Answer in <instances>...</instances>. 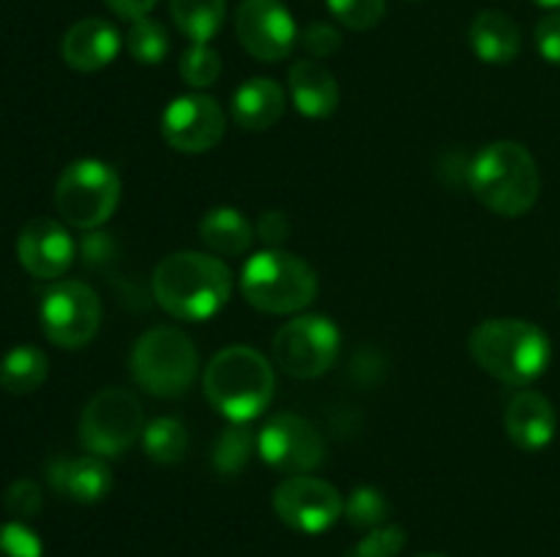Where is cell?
Returning <instances> with one entry per match:
<instances>
[{"mask_svg": "<svg viewBox=\"0 0 560 557\" xmlns=\"http://www.w3.org/2000/svg\"><path fill=\"white\" fill-rule=\"evenodd\" d=\"M228 0H170L175 27L191 44H208L224 25Z\"/></svg>", "mask_w": 560, "mask_h": 557, "instance_id": "24", "label": "cell"}, {"mask_svg": "<svg viewBox=\"0 0 560 557\" xmlns=\"http://www.w3.org/2000/svg\"><path fill=\"white\" fill-rule=\"evenodd\" d=\"M180 76L189 87H211L222 74V58L217 49L208 44H191L184 55H180Z\"/></svg>", "mask_w": 560, "mask_h": 557, "instance_id": "29", "label": "cell"}, {"mask_svg": "<svg viewBox=\"0 0 560 557\" xmlns=\"http://www.w3.org/2000/svg\"><path fill=\"white\" fill-rule=\"evenodd\" d=\"M5 508H9V513L16 522H25V519L36 517V513L42 511V489H38L36 481H14V484L5 489Z\"/></svg>", "mask_w": 560, "mask_h": 557, "instance_id": "33", "label": "cell"}, {"mask_svg": "<svg viewBox=\"0 0 560 557\" xmlns=\"http://www.w3.org/2000/svg\"><path fill=\"white\" fill-rule=\"evenodd\" d=\"M290 96L304 118H331L339 107L337 76L317 60H295L288 74Z\"/></svg>", "mask_w": 560, "mask_h": 557, "instance_id": "19", "label": "cell"}, {"mask_svg": "<svg viewBox=\"0 0 560 557\" xmlns=\"http://www.w3.org/2000/svg\"><path fill=\"white\" fill-rule=\"evenodd\" d=\"M534 3L541 9H560V0H534Z\"/></svg>", "mask_w": 560, "mask_h": 557, "instance_id": "38", "label": "cell"}, {"mask_svg": "<svg viewBox=\"0 0 560 557\" xmlns=\"http://www.w3.org/2000/svg\"><path fill=\"white\" fill-rule=\"evenodd\" d=\"M120 202V178L98 158H80L55 183V211L77 229H96L109 222Z\"/></svg>", "mask_w": 560, "mask_h": 557, "instance_id": "7", "label": "cell"}, {"mask_svg": "<svg viewBox=\"0 0 560 557\" xmlns=\"http://www.w3.org/2000/svg\"><path fill=\"white\" fill-rule=\"evenodd\" d=\"M339 25L350 31H372L386 16V0H326Z\"/></svg>", "mask_w": 560, "mask_h": 557, "instance_id": "30", "label": "cell"}, {"mask_svg": "<svg viewBox=\"0 0 560 557\" xmlns=\"http://www.w3.org/2000/svg\"><path fill=\"white\" fill-rule=\"evenodd\" d=\"M408 544V535L399 524H381L372 528L345 557H397Z\"/></svg>", "mask_w": 560, "mask_h": 557, "instance_id": "31", "label": "cell"}, {"mask_svg": "<svg viewBox=\"0 0 560 557\" xmlns=\"http://www.w3.org/2000/svg\"><path fill=\"white\" fill-rule=\"evenodd\" d=\"M388 513H392V506H388L386 495L375 486H359V489L350 491V497L345 500V513L342 517L348 519L353 528H381L386 524Z\"/></svg>", "mask_w": 560, "mask_h": 557, "instance_id": "28", "label": "cell"}, {"mask_svg": "<svg viewBox=\"0 0 560 557\" xmlns=\"http://www.w3.org/2000/svg\"><path fill=\"white\" fill-rule=\"evenodd\" d=\"M241 293L246 304L266 315H293L317 298V273L290 251L266 249L246 260Z\"/></svg>", "mask_w": 560, "mask_h": 557, "instance_id": "5", "label": "cell"}, {"mask_svg": "<svg viewBox=\"0 0 560 557\" xmlns=\"http://www.w3.org/2000/svg\"><path fill=\"white\" fill-rule=\"evenodd\" d=\"M277 388V375L266 355L233 344L217 353L202 377V391L213 410L235 424H249L268 410Z\"/></svg>", "mask_w": 560, "mask_h": 557, "instance_id": "4", "label": "cell"}, {"mask_svg": "<svg viewBox=\"0 0 560 557\" xmlns=\"http://www.w3.org/2000/svg\"><path fill=\"white\" fill-rule=\"evenodd\" d=\"M120 52V33L115 25L98 16H88V20L74 22L66 31L63 42H60V55H63L66 66L82 74L104 69L113 63Z\"/></svg>", "mask_w": 560, "mask_h": 557, "instance_id": "18", "label": "cell"}, {"mask_svg": "<svg viewBox=\"0 0 560 557\" xmlns=\"http://www.w3.org/2000/svg\"><path fill=\"white\" fill-rule=\"evenodd\" d=\"M257 451L268 467L288 475H306L326 462L323 435L310 420L293 413H279L262 424Z\"/></svg>", "mask_w": 560, "mask_h": 557, "instance_id": "11", "label": "cell"}, {"mask_svg": "<svg viewBox=\"0 0 560 557\" xmlns=\"http://www.w3.org/2000/svg\"><path fill=\"white\" fill-rule=\"evenodd\" d=\"M200 240L222 257H241L255 244V227L235 208H211L200 222Z\"/></svg>", "mask_w": 560, "mask_h": 557, "instance_id": "22", "label": "cell"}, {"mask_svg": "<svg viewBox=\"0 0 560 557\" xmlns=\"http://www.w3.org/2000/svg\"><path fill=\"white\" fill-rule=\"evenodd\" d=\"M476 364L506 386L525 388L539 380L552 358L550 336L528 320H485L470 333Z\"/></svg>", "mask_w": 560, "mask_h": 557, "instance_id": "3", "label": "cell"}, {"mask_svg": "<svg viewBox=\"0 0 560 557\" xmlns=\"http://www.w3.org/2000/svg\"><path fill=\"white\" fill-rule=\"evenodd\" d=\"M342 336L334 320L320 315L293 317L277 331L271 344L273 364L290 377L315 380L326 375L339 358Z\"/></svg>", "mask_w": 560, "mask_h": 557, "instance_id": "9", "label": "cell"}, {"mask_svg": "<svg viewBox=\"0 0 560 557\" xmlns=\"http://www.w3.org/2000/svg\"><path fill=\"white\" fill-rule=\"evenodd\" d=\"M131 375L137 386L159 399H175L197 377V349L175 325H156L137 339L131 349Z\"/></svg>", "mask_w": 560, "mask_h": 557, "instance_id": "6", "label": "cell"}, {"mask_svg": "<svg viewBox=\"0 0 560 557\" xmlns=\"http://www.w3.org/2000/svg\"><path fill=\"white\" fill-rule=\"evenodd\" d=\"M470 49L479 60L490 66H506L523 49V33H520L517 22L509 14L495 9H487L470 22Z\"/></svg>", "mask_w": 560, "mask_h": 557, "instance_id": "20", "label": "cell"}, {"mask_svg": "<svg viewBox=\"0 0 560 557\" xmlns=\"http://www.w3.org/2000/svg\"><path fill=\"white\" fill-rule=\"evenodd\" d=\"M416 557H446V555H435V552H430V555H416Z\"/></svg>", "mask_w": 560, "mask_h": 557, "instance_id": "39", "label": "cell"}, {"mask_svg": "<svg viewBox=\"0 0 560 557\" xmlns=\"http://www.w3.org/2000/svg\"><path fill=\"white\" fill-rule=\"evenodd\" d=\"M233 118L246 131H266L284 115V91L271 76H252L233 93Z\"/></svg>", "mask_w": 560, "mask_h": 557, "instance_id": "21", "label": "cell"}, {"mask_svg": "<svg viewBox=\"0 0 560 557\" xmlns=\"http://www.w3.org/2000/svg\"><path fill=\"white\" fill-rule=\"evenodd\" d=\"M145 415L140 399L126 388H104L80 415V442L88 453L118 459L142 437Z\"/></svg>", "mask_w": 560, "mask_h": 557, "instance_id": "8", "label": "cell"}, {"mask_svg": "<svg viewBox=\"0 0 560 557\" xmlns=\"http://www.w3.org/2000/svg\"><path fill=\"white\" fill-rule=\"evenodd\" d=\"M126 47L129 55L142 66H159L170 52V33L153 16H140L129 25L126 33Z\"/></svg>", "mask_w": 560, "mask_h": 557, "instance_id": "27", "label": "cell"}, {"mask_svg": "<svg viewBox=\"0 0 560 557\" xmlns=\"http://www.w3.org/2000/svg\"><path fill=\"white\" fill-rule=\"evenodd\" d=\"M47 481L60 497L82 506L102 502L113 489V473L102 457H55L47 464Z\"/></svg>", "mask_w": 560, "mask_h": 557, "instance_id": "16", "label": "cell"}, {"mask_svg": "<svg viewBox=\"0 0 560 557\" xmlns=\"http://www.w3.org/2000/svg\"><path fill=\"white\" fill-rule=\"evenodd\" d=\"M299 38L312 58H331L342 47V33L334 25H328V22H312V25L304 27Z\"/></svg>", "mask_w": 560, "mask_h": 557, "instance_id": "34", "label": "cell"}, {"mask_svg": "<svg viewBox=\"0 0 560 557\" xmlns=\"http://www.w3.org/2000/svg\"><path fill=\"white\" fill-rule=\"evenodd\" d=\"M233 284V271L219 257L175 251L153 271V298L175 320L202 322L228 306Z\"/></svg>", "mask_w": 560, "mask_h": 557, "instance_id": "1", "label": "cell"}, {"mask_svg": "<svg viewBox=\"0 0 560 557\" xmlns=\"http://www.w3.org/2000/svg\"><path fill=\"white\" fill-rule=\"evenodd\" d=\"M255 446V429L249 424H235V420H230V426H224L222 435L213 442V467L224 475L238 473V470L246 467Z\"/></svg>", "mask_w": 560, "mask_h": 557, "instance_id": "26", "label": "cell"}, {"mask_svg": "<svg viewBox=\"0 0 560 557\" xmlns=\"http://www.w3.org/2000/svg\"><path fill=\"white\" fill-rule=\"evenodd\" d=\"M468 183L487 211L503 218H517L539 200L541 175L528 147L501 140L476 153L468 169Z\"/></svg>", "mask_w": 560, "mask_h": 557, "instance_id": "2", "label": "cell"}, {"mask_svg": "<svg viewBox=\"0 0 560 557\" xmlns=\"http://www.w3.org/2000/svg\"><path fill=\"white\" fill-rule=\"evenodd\" d=\"M257 235L268 249H279L290 238V218L282 211H266L257 222Z\"/></svg>", "mask_w": 560, "mask_h": 557, "instance_id": "36", "label": "cell"}, {"mask_svg": "<svg viewBox=\"0 0 560 557\" xmlns=\"http://www.w3.org/2000/svg\"><path fill=\"white\" fill-rule=\"evenodd\" d=\"M74 254L77 246L69 229L55 218H31L16 238L20 265L33 278H47V282L60 278L74 262Z\"/></svg>", "mask_w": 560, "mask_h": 557, "instance_id": "15", "label": "cell"}, {"mask_svg": "<svg viewBox=\"0 0 560 557\" xmlns=\"http://www.w3.org/2000/svg\"><path fill=\"white\" fill-rule=\"evenodd\" d=\"M503 424H506V435L520 451H541L552 442L558 429V415L552 407L550 399L539 391H517L509 402L506 415H503Z\"/></svg>", "mask_w": 560, "mask_h": 557, "instance_id": "17", "label": "cell"}, {"mask_svg": "<svg viewBox=\"0 0 560 557\" xmlns=\"http://www.w3.org/2000/svg\"><path fill=\"white\" fill-rule=\"evenodd\" d=\"M104 3H107L120 20L135 22L140 20V16L151 14V9L159 3V0H104Z\"/></svg>", "mask_w": 560, "mask_h": 557, "instance_id": "37", "label": "cell"}, {"mask_svg": "<svg viewBox=\"0 0 560 557\" xmlns=\"http://www.w3.org/2000/svg\"><path fill=\"white\" fill-rule=\"evenodd\" d=\"M228 129V115L217 98L189 93L167 104L162 115V134L180 153H206L219 145Z\"/></svg>", "mask_w": 560, "mask_h": 557, "instance_id": "14", "label": "cell"}, {"mask_svg": "<svg viewBox=\"0 0 560 557\" xmlns=\"http://www.w3.org/2000/svg\"><path fill=\"white\" fill-rule=\"evenodd\" d=\"M235 36L252 58L277 63L293 52L299 27L282 0H241L235 11Z\"/></svg>", "mask_w": 560, "mask_h": 557, "instance_id": "13", "label": "cell"}, {"mask_svg": "<svg viewBox=\"0 0 560 557\" xmlns=\"http://www.w3.org/2000/svg\"><path fill=\"white\" fill-rule=\"evenodd\" d=\"M38 317H42L44 336L55 347L80 349L91 344V339L98 333L102 300L85 282L66 278V282H55L44 293Z\"/></svg>", "mask_w": 560, "mask_h": 557, "instance_id": "10", "label": "cell"}, {"mask_svg": "<svg viewBox=\"0 0 560 557\" xmlns=\"http://www.w3.org/2000/svg\"><path fill=\"white\" fill-rule=\"evenodd\" d=\"M410 3H421V0H410Z\"/></svg>", "mask_w": 560, "mask_h": 557, "instance_id": "40", "label": "cell"}, {"mask_svg": "<svg viewBox=\"0 0 560 557\" xmlns=\"http://www.w3.org/2000/svg\"><path fill=\"white\" fill-rule=\"evenodd\" d=\"M142 448H145V453L153 462L178 464L186 457V448H189L186 426L178 418H167V415L153 418L142 429Z\"/></svg>", "mask_w": 560, "mask_h": 557, "instance_id": "25", "label": "cell"}, {"mask_svg": "<svg viewBox=\"0 0 560 557\" xmlns=\"http://www.w3.org/2000/svg\"><path fill=\"white\" fill-rule=\"evenodd\" d=\"M49 375V360L33 344H16L0 360V386L14 396L38 391Z\"/></svg>", "mask_w": 560, "mask_h": 557, "instance_id": "23", "label": "cell"}, {"mask_svg": "<svg viewBox=\"0 0 560 557\" xmlns=\"http://www.w3.org/2000/svg\"><path fill=\"white\" fill-rule=\"evenodd\" d=\"M534 38L541 58H545L547 63L560 66V11L545 14L539 22H536Z\"/></svg>", "mask_w": 560, "mask_h": 557, "instance_id": "35", "label": "cell"}, {"mask_svg": "<svg viewBox=\"0 0 560 557\" xmlns=\"http://www.w3.org/2000/svg\"><path fill=\"white\" fill-rule=\"evenodd\" d=\"M273 511L295 533H326L345 513L337 486L315 475H288L273 489Z\"/></svg>", "mask_w": 560, "mask_h": 557, "instance_id": "12", "label": "cell"}, {"mask_svg": "<svg viewBox=\"0 0 560 557\" xmlns=\"http://www.w3.org/2000/svg\"><path fill=\"white\" fill-rule=\"evenodd\" d=\"M42 538L25 522L0 524V557H42Z\"/></svg>", "mask_w": 560, "mask_h": 557, "instance_id": "32", "label": "cell"}]
</instances>
